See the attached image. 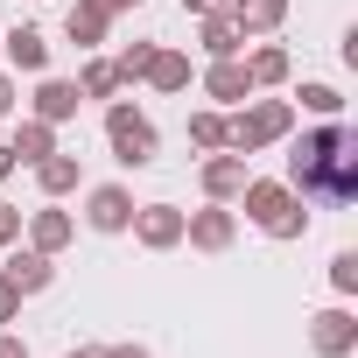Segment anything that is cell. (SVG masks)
Returning a JSON list of instances; mask_svg holds the SVG:
<instances>
[{"instance_id":"10","label":"cell","mask_w":358,"mask_h":358,"mask_svg":"<svg viewBox=\"0 0 358 358\" xmlns=\"http://www.w3.org/2000/svg\"><path fill=\"white\" fill-rule=\"evenodd\" d=\"M246 155H232V148H218V155H204V176H197V183H204V197L211 204H232L239 190H246Z\"/></svg>"},{"instance_id":"24","label":"cell","mask_w":358,"mask_h":358,"mask_svg":"<svg viewBox=\"0 0 358 358\" xmlns=\"http://www.w3.org/2000/svg\"><path fill=\"white\" fill-rule=\"evenodd\" d=\"M295 99H302V113H316V120H344V92H337V85H302Z\"/></svg>"},{"instance_id":"32","label":"cell","mask_w":358,"mask_h":358,"mask_svg":"<svg viewBox=\"0 0 358 358\" xmlns=\"http://www.w3.org/2000/svg\"><path fill=\"white\" fill-rule=\"evenodd\" d=\"M113 358H155L148 344H113Z\"/></svg>"},{"instance_id":"20","label":"cell","mask_w":358,"mask_h":358,"mask_svg":"<svg viewBox=\"0 0 358 358\" xmlns=\"http://www.w3.org/2000/svg\"><path fill=\"white\" fill-rule=\"evenodd\" d=\"M190 78H197V64H190L183 50H155V64H148L141 85H155V92H190Z\"/></svg>"},{"instance_id":"26","label":"cell","mask_w":358,"mask_h":358,"mask_svg":"<svg viewBox=\"0 0 358 358\" xmlns=\"http://www.w3.org/2000/svg\"><path fill=\"white\" fill-rule=\"evenodd\" d=\"M330 288H337V295H358V253H351V246L330 253Z\"/></svg>"},{"instance_id":"4","label":"cell","mask_w":358,"mask_h":358,"mask_svg":"<svg viewBox=\"0 0 358 358\" xmlns=\"http://www.w3.org/2000/svg\"><path fill=\"white\" fill-rule=\"evenodd\" d=\"M106 141H113V162L120 169H155V120L141 113V106H127V99H113L106 106Z\"/></svg>"},{"instance_id":"7","label":"cell","mask_w":358,"mask_h":358,"mask_svg":"<svg viewBox=\"0 0 358 358\" xmlns=\"http://www.w3.org/2000/svg\"><path fill=\"white\" fill-rule=\"evenodd\" d=\"M148 253H169V246H183V211L176 204H134V225H127Z\"/></svg>"},{"instance_id":"5","label":"cell","mask_w":358,"mask_h":358,"mask_svg":"<svg viewBox=\"0 0 358 358\" xmlns=\"http://www.w3.org/2000/svg\"><path fill=\"white\" fill-rule=\"evenodd\" d=\"M0 281H8V288H15V295H22V302H29V295H43V288H50V281H57V260H50V253H36V246H22V239H15V246H8V260H0Z\"/></svg>"},{"instance_id":"27","label":"cell","mask_w":358,"mask_h":358,"mask_svg":"<svg viewBox=\"0 0 358 358\" xmlns=\"http://www.w3.org/2000/svg\"><path fill=\"white\" fill-rule=\"evenodd\" d=\"M15 316H22V295H15L8 281H0V330H15Z\"/></svg>"},{"instance_id":"15","label":"cell","mask_w":358,"mask_h":358,"mask_svg":"<svg viewBox=\"0 0 358 358\" xmlns=\"http://www.w3.org/2000/svg\"><path fill=\"white\" fill-rule=\"evenodd\" d=\"M78 106H85L78 78H43V85H36V120L64 127V120H78Z\"/></svg>"},{"instance_id":"12","label":"cell","mask_w":358,"mask_h":358,"mask_svg":"<svg viewBox=\"0 0 358 358\" xmlns=\"http://www.w3.org/2000/svg\"><path fill=\"white\" fill-rule=\"evenodd\" d=\"M71 239H78V218H71V211H57V197H50L43 211H29V246H36V253H50V260H57Z\"/></svg>"},{"instance_id":"28","label":"cell","mask_w":358,"mask_h":358,"mask_svg":"<svg viewBox=\"0 0 358 358\" xmlns=\"http://www.w3.org/2000/svg\"><path fill=\"white\" fill-rule=\"evenodd\" d=\"M15 239H22V211H15V204H0V246H15Z\"/></svg>"},{"instance_id":"3","label":"cell","mask_w":358,"mask_h":358,"mask_svg":"<svg viewBox=\"0 0 358 358\" xmlns=\"http://www.w3.org/2000/svg\"><path fill=\"white\" fill-rule=\"evenodd\" d=\"M288 134H295V99H246L225 120V148L232 155H260V148H274Z\"/></svg>"},{"instance_id":"22","label":"cell","mask_w":358,"mask_h":358,"mask_svg":"<svg viewBox=\"0 0 358 358\" xmlns=\"http://www.w3.org/2000/svg\"><path fill=\"white\" fill-rule=\"evenodd\" d=\"M288 50H274V43H260L253 57H246V78H253V92H267V85H288Z\"/></svg>"},{"instance_id":"25","label":"cell","mask_w":358,"mask_h":358,"mask_svg":"<svg viewBox=\"0 0 358 358\" xmlns=\"http://www.w3.org/2000/svg\"><path fill=\"white\" fill-rule=\"evenodd\" d=\"M155 50H162V43H120V57H113V64H120V78H127V85H141V78H148V64H155Z\"/></svg>"},{"instance_id":"14","label":"cell","mask_w":358,"mask_h":358,"mask_svg":"<svg viewBox=\"0 0 358 358\" xmlns=\"http://www.w3.org/2000/svg\"><path fill=\"white\" fill-rule=\"evenodd\" d=\"M204 99H218V106H246V99H253L246 64H239V57H218V64L204 71Z\"/></svg>"},{"instance_id":"23","label":"cell","mask_w":358,"mask_h":358,"mask_svg":"<svg viewBox=\"0 0 358 358\" xmlns=\"http://www.w3.org/2000/svg\"><path fill=\"white\" fill-rule=\"evenodd\" d=\"M190 148H204V155H218V148H225V113H218V106L190 113Z\"/></svg>"},{"instance_id":"29","label":"cell","mask_w":358,"mask_h":358,"mask_svg":"<svg viewBox=\"0 0 358 358\" xmlns=\"http://www.w3.org/2000/svg\"><path fill=\"white\" fill-rule=\"evenodd\" d=\"M15 106H22V92H15V78H8V71H0V120H8Z\"/></svg>"},{"instance_id":"13","label":"cell","mask_w":358,"mask_h":358,"mask_svg":"<svg viewBox=\"0 0 358 358\" xmlns=\"http://www.w3.org/2000/svg\"><path fill=\"white\" fill-rule=\"evenodd\" d=\"M0 57H8V71H29V78H36V71H50V36L22 22V29L0 36Z\"/></svg>"},{"instance_id":"8","label":"cell","mask_w":358,"mask_h":358,"mask_svg":"<svg viewBox=\"0 0 358 358\" xmlns=\"http://www.w3.org/2000/svg\"><path fill=\"white\" fill-rule=\"evenodd\" d=\"M106 36H113V15L99 0H64V43H78L92 57V50H106Z\"/></svg>"},{"instance_id":"9","label":"cell","mask_w":358,"mask_h":358,"mask_svg":"<svg viewBox=\"0 0 358 358\" xmlns=\"http://www.w3.org/2000/svg\"><path fill=\"white\" fill-rule=\"evenodd\" d=\"M85 225H92V232H127V225H134V190H127V183H99V190L85 197Z\"/></svg>"},{"instance_id":"1","label":"cell","mask_w":358,"mask_h":358,"mask_svg":"<svg viewBox=\"0 0 358 358\" xmlns=\"http://www.w3.org/2000/svg\"><path fill=\"white\" fill-rule=\"evenodd\" d=\"M351 141H358V134H351L344 120H323V127H309V134L288 148V190H295V197H323L330 169H337V155H344Z\"/></svg>"},{"instance_id":"36","label":"cell","mask_w":358,"mask_h":358,"mask_svg":"<svg viewBox=\"0 0 358 358\" xmlns=\"http://www.w3.org/2000/svg\"><path fill=\"white\" fill-rule=\"evenodd\" d=\"M211 8H225V15H232V8H239V0H211Z\"/></svg>"},{"instance_id":"2","label":"cell","mask_w":358,"mask_h":358,"mask_svg":"<svg viewBox=\"0 0 358 358\" xmlns=\"http://www.w3.org/2000/svg\"><path fill=\"white\" fill-rule=\"evenodd\" d=\"M267 239H302L309 232V211H302V197L288 190V183H267V176H246V190L232 197Z\"/></svg>"},{"instance_id":"17","label":"cell","mask_w":358,"mask_h":358,"mask_svg":"<svg viewBox=\"0 0 358 358\" xmlns=\"http://www.w3.org/2000/svg\"><path fill=\"white\" fill-rule=\"evenodd\" d=\"M78 183H85V162H78V155H64V148H57V155H43V162H36V190H43V197H71Z\"/></svg>"},{"instance_id":"34","label":"cell","mask_w":358,"mask_h":358,"mask_svg":"<svg viewBox=\"0 0 358 358\" xmlns=\"http://www.w3.org/2000/svg\"><path fill=\"white\" fill-rule=\"evenodd\" d=\"M99 8H106V15H127V8H141V0H99Z\"/></svg>"},{"instance_id":"19","label":"cell","mask_w":358,"mask_h":358,"mask_svg":"<svg viewBox=\"0 0 358 358\" xmlns=\"http://www.w3.org/2000/svg\"><path fill=\"white\" fill-rule=\"evenodd\" d=\"M232 22H239V36H246V43H253V36H274V29L288 22V0H239Z\"/></svg>"},{"instance_id":"31","label":"cell","mask_w":358,"mask_h":358,"mask_svg":"<svg viewBox=\"0 0 358 358\" xmlns=\"http://www.w3.org/2000/svg\"><path fill=\"white\" fill-rule=\"evenodd\" d=\"M15 169H22V162H15V148H8V141H0V183H8V176H15Z\"/></svg>"},{"instance_id":"6","label":"cell","mask_w":358,"mask_h":358,"mask_svg":"<svg viewBox=\"0 0 358 358\" xmlns=\"http://www.w3.org/2000/svg\"><path fill=\"white\" fill-rule=\"evenodd\" d=\"M183 239H190L197 253H225V246L239 239V211H232V204H204V211H183Z\"/></svg>"},{"instance_id":"35","label":"cell","mask_w":358,"mask_h":358,"mask_svg":"<svg viewBox=\"0 0 358 358\" xmlns=\"http://www.w3.org/2000/svg\"><path fill=\"white\" fill-rule=\"evenodd\" d=\"M183 15H211V0H183Z\"/></svg>"},{"instance_id":"21","label":"cell","mask_w":358,"mask_h":358,"mask_svg":"<svg viewBox=\"0 0 358 358\" xmlns=\"http://www.w3.org/2000/svg\"><path fill=\"white\" fill-rule=\"evenodd\" d=\"M78 92H85V99H120V92H127V78H120V64H113V57H99V50H92V57H85V71H78Z\"/></svg>"},{"instance_id":"16","label":"cell","mask_w":358,"mask_h":358,"mask_svg":"<svg viewBox=\"0 0 358 358\" xmlns=\"http://www.w3.org/2000/svg\"><path fill=\"white\" fill-rule=\"evenodd\" d=\"M197 43H204V57H211V64H218V57H239V50H246V36H239V22H232L225 8L197 15Z\"/></svg>"},{"instance_id":"30","label":"cell","mask_w":358,"mask_h":358,"mask_svg":"<svg viewBox=\"0 0 358 358\" xmlns=\"http://www.w3.org/2000/svg\"><path fill=\"white\" fill-rule=\"evenodd\" d=\"M0 358H29V344H22L15 330H0Z\"/></svg>"},{"instance_id":"18","label":"cell","mask_w":358,"mask_h":358,"mask_svg":"<svg viewBox=\"0 0 358 358\" xmlns=\"http://www.w3.org/2000/svg\"><path fill=\"white\" fill-rule=\"evenodd\" d=\"M8 148H15V162H29V169H36V162H43V155H57V127H50V120H36V113H29V120H22V127H15V134H8Z\"/></svg>"},{"instance_id":"33","label":"cell","mask_w":358,"mask_h":358,"mask_svg":"<svg viewBox=\"0 0 358 358\" xmlns=\"http://www.w3.org/2000/svg\"><path fill=\"white\" fill-rule=\"evenodd\" d=\"M71 358H113V344H85V351H71Z\"/></svg>"},{"instance_id":"11","label":"cell","mask_w":358,"mask_h":358,"mask_svg":"<svg viewBox=\"0 0 358 358\" xmlns=\"http://www.w3.org/2000/svg\"><path fill=\"white\" fill-rule=\"evenodd\" d=\"M309 344H316V358H351L358 351V316L351 309H323L309 323Z\"/></svg>"}]
</instances>
